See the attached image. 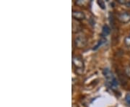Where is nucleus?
Instances as JSON below:
<instances>
[{
  "instance_id": "obj_1",
  "label": "nucleus",
  "mask_w": 130,
  "mask_h": 107,
  "mask_svg": "<svg viewBox=\"0 0 130 107\" xmlns=\"http://www.w3.org/2000/svg\"><path fill=\"white\" fill-rule=\"evenodd\" d=\"M74 45H75V47L79 48V49L84 48L87 45V38L83 35H79L75 38Z\"/></svg>"
},
{
  "instance_id": "obj_2",
  "label": "nucleus",
  "mask_w": 130,
  "mask_h": 107,
  "mask_svg": "<svg viewBox=\"0 0 130 107\" xmlns=\"http://www.w3.org/2000/svg\"><path fill=\"white\" fill-rule=\"evenodd\" d=\"M103 74L106 80L107 85L108 86L112 81H113V80L115 78V77L113 76L111 71L109 69H108V68H106V69H104V70H103Z\"/></svg>"
},
{
  "instance_id": "obj_3",
  "label": "nucleus",
  "mask_w": 130,
  "mask_h": 107,
  "mask_svg": "<svg viewBox=\"0 0 130 107\" xmlns=\"http://www.w3.org/2000/svg\"><path fill=\"white\" fill-rule=\"evenodd\" d=\"M117 18L122 23H128L129 22H130V13L126 12H121L118 14Z\"/></svg>"
},
{
  "instance_id": "obj_4",
  "label": "nucleus",
  "mask_w": 130,
  "mask_h": 107,
  "mask_svg": "<svg viewBox=\"0 0 130 107\" xmlns=\"http://www.w3.org/2000/svg\"><path fill=\"white\" fill-rule=\"evenodd\" d=\"M72 64L76 68H83L84 62L83 59L78 56H74L72 57Z\"/></svg>"
},
{
  "instance_id": "obj_5",
  "label": "nucleus",
  "mask_w": 130,
  "mask_h": 107,
  "mask_svg": "<svg viewBox=\"0 0 130 107\" xmlns=\"http://www.w3.org/2000/svg\"><path fill=\"white\" fill-rule=\"evenodd\" d=\"M72 18L77 20H82L85 18V15L83 12L81 11H77V10H73L72 11Z\"/></svg>"
},
{
  "instance_id": "obj_6",
  "label": "nucleus",
  "mask_w": 130,
  "mask_h": 107,
  "mask_svg": "<svg viewBox=\"0 0 130 107\" xmlns=\"http://www.w3.org/2000/svg\"><path fill=\"white\" fill-rule=\"evenodd\" d=\"M110 32H111V28H109V26L108 25H104L103 26L101 36H102L103 37H106V36L109 35Z\"/></svg>"
},
{
  "instance_id": "obj_7",
  "label": "nucleus",
  "mask_w": 130,
  "mask_h": 107,
  "mask_svg": "<svg viewBox=\"0 0 130 107\" xmlns=\"http://www.w3.org/2000/svg\"><path fill=\"white\" fill-rule=\"evenodd\" d=\"M106 41V39L103 38L101 40H100V41H98V44L96 45V46H95V47H94V48H93V49H94V50H96L97 49H98V48H99V47H101V46L102 44H103V43H105Z\"/></svg>"
},
{
  "instance_id": "obj_8",
  "label": "nucleus",
  "mask_w": 130,
  "mask_h": 107,
  "mask_svg": "<svg viewBox=\"0 0 130 107\" xmlns=\"http://www.w3.org/2000/svg\"><path fill=\"white\" fill-rule=\"evenodd\" d=\"M75 72L79 75L83 74L84 68H75Z\"/></svg>"
},
{
  "instance_id": "obj_9",
  "label": "nucleus",
  "mask_w": 130,
  "mask_h": 107,
  "mask_svg": "<svg viewBox=\"0 0 130 107\" xmlns=\"http://www.w3.org/2000/svg\"><path fill=\"white\" fill-rule=\"evenodd\" d=\"M125 101L126 104L130 106V93H127L125 96Z\"/></svg>"
},
{
  "instance_id": "obj_10",
  "label": "nucleus",
  "mask_w": 130,
  "mask_h": 107,
  "mask_svg": "<svg viewBox=\"0 0 130 107\" xmlns=\"http://www.w3.org/2000/svg\"><path fill=\"white\" fill-rule=\"evenodd\" d=\"M124 43L126 46L128 47H130V36H126L124 38Z\"/></svg>"
},
{
  "instance_id": "obj_11",
  "label": "nucleus",
  "mask_w": 130,
  "mask_h": 107,
  "mask_svg": "<svg viewBox=\"0 0 130 107\" xmlns=\"http://www.w3.org/2000/svg\"><path fill=\"white\" fill-rule=\"evenodd\" d=\"M87 2L86 1H81V0H79L76 2V4L77 5H79V6H84V5H87Z\"/></svg>"
},
{
  "instance_id": "obj_12",
  "label": "nucleus",
  "mask_w": 130,
  "mask_h": 107,
  "mask_svg": "<svg viewBox=\"0 0 130 107\" xmlns=\"http://www.w3.org/2000/svg\"><path fill=\"white\" fill-rule=\"evenodd\" d=\"M125 73L126 76L130 78V66H127L125 69Z\"/></svg>"
},
{
  "instance_id": "obj_13",
  "label": "nucleus",
  "mask_w": 130,
  "mask_h": 107,
  "mask_svg": "<svg viewBox=\"0 0 130 107\" xmlns=\"http://www.w3.org/2000/svg\"><path fill=\"white\" fill-rule=\"evenodd\" d=\"M98 4L99 5V6L102 8V9H105L106 7V6H105V3H104V2L103 1H98Z\"/></svg>"
},
{
  "instance_id": "obj_14",
  "label": "nucleus",
  "mask_w": 130,
  "mask_h": 107,
  "mask_svg": "<svg viewBox=\"0 0 130 107\" xmlns=\"http://www.w3.org/2000/svg\"><path fill=\"white\" fill-rule=\"evenodd\" d=\"M117 2H118V3L124 5H126L128 3V1H124V0H118Z\"/></svg>"
},
{
  "instance_id": "obj_15",
  "label": "nucleus",
  "mask_w": 130,
  "mask_h": 107,
  "mask_svg": "<svg viewBox=\"0 0 130 107\" xmlns=\"http://www.w3.org/2000/svg\"><path fill=\"white\" fill-rule=\"evenodd\" d=\"M126 6H128V7H130V2H128V3H127Z\"/></svg>"
}]
</instances>
